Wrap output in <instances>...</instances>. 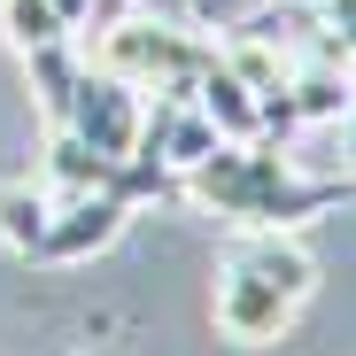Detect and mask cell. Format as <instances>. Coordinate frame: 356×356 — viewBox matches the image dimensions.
<instances>
[{"mask_svg":"<svg viewBox=\"0 0 356 356\" xmlns=\"http://www.w3.org/2000/svg\"><path fill=\"white\" fill-rule=\"evenodd\" d=\"M310 294H318V256L294 232H232V248L217 256L209 318L232 348H271L294 333Z\"/></svg>","mask_w":356,"mask_h":356,"instance_id":"obj_1","label":"cell"},{"mask_svg":"<svg viewBox=\"0 0 356 356\" xmlns=\"http://www.w3.org/2000/svg\"><path fill=\"white\" fill-rule=\"evenodd\" d=\"M86 47V63L108 70V78H124L132 93H194V78L209 70V54L217 39H202L194 24H178V16H116L101 31L78 39Z\"/></svg>","mask_w":356,"mask_h":356,"instance_id":"obj_2","label":"cell"},{"mask_svg":"<svg viewBox=\"0 0 356 356\" xmlns=\"http://www.w3.org/2000/svg\"><path fill=\"white\" fill-rule=\"evenodd\" d=\"M140 124H147V93H132L124 78H108V70L86 63L78 101H70V132H78L101 163H124V155L140 147Z\"/></svg>","mask_w":356,"mask_h":356,"instance_id":"obj_3","label":"cell"},{"mask_svg":"<svg viewBox=\"0 0 356 356\" xmlns=\"http://www.w3.org/2000/svg\"><path fill=\"white\" fill-rule=\"evenodd\" d=\"M124 217H132V202H116L108 186H101V194H70V202H54V225H47V241H39L31 264H93L116 232H124Z\"/></svg>","mask_w":356,"mask_h":356,"instance_id":"obj_4","label":"cell"},{"mask_svg":"<svg viewBox=\"0 0 356 356\" xmlns=\"http://www.w3.org/2000/svg\"><path fill=\"white\" fill-rule=\"evenodd\" d=\"M194 108L209 116L217 140H232V147H256V140H264V93H248L217 54H209V70L194 78Z\"/></svg>","mask_w":356,"mask_h":356,"instance_id":"obj_5","label":"cell"},{"mask_svg":"<svg viewBox=\"0 0 356 356\" xmlns=\"http://www.w3.org/2000/svg\"><path fill=\"white\" fill-rule=\"evenodd\" d=\"M108 170L116 163H101L70 124H47V163H39V186L54 194V202H70V194H101L108 186Z\"/></svg>","mask_w":356,"mask_h":356,"instance_id":"obj_6","label":"cell"},{"mask_svg":"<svg viewBox=\"0 0 356 356\" xmlns=\"http://www.w3.org/2000/svg\"><path fill=\"white\" fill-rule=\"evenodd\" d=\"M24 70H31V93H39V116L47 124H70V101H78V78H86V47L54 39V47L24 54Z\"/></svg>","mask_w":356,"mask_h":356,"instance_id":"obj_7","label":"cell"},{"mask_svg":"<svg viewBox=\"0 0 356 356\" xmlns=\"http://www.w3.org/2000/svg\"><path fill=\"white\" fill-rule=\"evenodd\" d=\"M47 225H54V194L39 178H8V186H0V248L8 256H39Z\"/></svg>","mask_w":356,"mask_h":356,"instance_id":"obj_8","label":"cell"},{"mask_svg":"<svg viewBox=\"0 0 356 356\" xmlns=\"http://www.w3.org/2000/svg\"><path fill=\"white\" fill-rule=\"evenodd\" d=\"M0 39H8L16 54H39L54 39H70V24H63L54 0H0Z\"/></svg>","mask_w":356,"mask_h":356,"instance_id":"obj_9","label":"cell"},{"mask_svg":"<svg viewBox=\"0 0 356 356\" xmlns=\"http://www.w3.org/2000/svg\"><path fill=\"white\" fill-rule=\"evenodd\" d=\"M348 78H356V47H348Z\"/></svg>","mask_w":356,"mask_h":356,"instance_id":"obj_10","label":"cell"}]
</instances>
